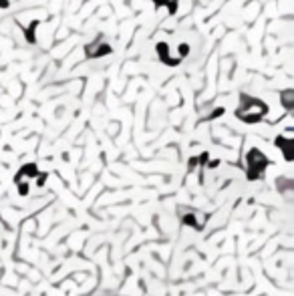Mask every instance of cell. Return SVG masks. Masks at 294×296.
Returning <instances> with one entry per match:
<instances>
[{"instance_id":"3957f363","label":"cell","mask_w":294,"mask_h":296,"mask_svg":"<svg viewBox=\"0 0 294 296\" xmlns=\"http://www.w3.org/2000/svg\"><path fill=\"white\" fill-rule=\"evenodd\" d=\"M109 53H111V47L107 45V42H103L101 38H97L95 42H91V45L85 47V55L89 59H97L101 55H109Z\"/></svg>"},{"instance_id":"9c48e42d","label":"cell","mask_w":294,"mask_h":296,"mask_svg":"<svg viewBox=\"0 0 294 296\" xmlns=\"http://www.w3.org/2000/svg\"><path fill=\"white\" fill-rule=\"evenodd\" d=\"M8 6V0H0V8H6Z\"/></svg>"},{"instance_id":"52a82bcc","label":"cell","mask_w":294,"mask_h":296,"mask_svg":"<svg viewBox=\"0 0 294 296\" xmlns=\"http://www.w3.org/2000/svg\"><path fill=\"white\" fill-rule=\"evenodd\" d=\"M280 99H282V103H284V107H286V109H292V99H294V93H292L290 89H288V91H284Z\"/></svg>"},{"instance_id":"5b68a950","label":"cell","mask_w":294,"mask_h":296,"mask_svg":"<svg viewBox=\"0 0 294 296\" xmlns=\"http://www.w3.org/2000/svg\"><path fill=\"white\" fill-rule=\"evenodd\" d=\"M276 145L282 147V151H284V157L290 161L292 159V139H286V137H278L276 139Z\"/></svg>"},{"instance_id":"277c9868","label":"cell","mask_w":294,"mask_h":296,"mask_svg":"<svg viewBox=\"0 0 294 296\" xmlns=\"http://www.w3.org/2000/svg\"><path fill=\"white\" fill-rule=\"evenodd\" d=\"M157 55H159V59L165 62V65H170V67L179 65V59L170 57V47H167L165 42H157Z\"/></svg>"},{"instance_id":"ba28073f","label":"cell","mask_w":294,"mask_h":296,"mask_svg":"<svg viewBox=\"0 0 294 296\" xmlns=\"http://www.w3.org/2000/svg\"><path fill=\"white\" fill-rule=\"evenodd\" d=\"M177 51H179V60H181L187 53H190V47H187V45H179V49H177Z\"/></svg>"},{"instance_id":"6da1fadb","label":"cell","mask_w":294,"mask_h":296,"mask_svg":"<svg viewBox=\"0 0 294 296\" xmlns=\"http://www.w3.org/2000/svg\"><path fill=\"white\" fill-rule=\"evenodd\" d=\"M268 113V105L256 97H250V95H242V103L236 111L238 119L246 121V123H258L262 121V117Z\"/></svg>"},{"instance_id":"8992f818","label":"cell","mask_w":294,"mask_h":296,"mask_svg":"<svg viewBox=\"0 0 294 296\" xmlns=\"http://www.w3.org/2000/svg\"><path fill=\"white\" fill-rule=\"evenodd\" d=\"M153 4H155V8H159V6H167L172 14H174V12H176V8H177V4H174L172 0H153Z\"/></svg>"},{"instance_id":"7a4b0ae2","label":"cell","mask_w":294,"mask_h":296,"mask_svg":"<svg viewBox=\"0 0 294 296\" xmlns=\"http://www.w3.org/2000/svg\"><path fill=\"white\" fill-rule=\"evenodd\" d=\"M246 161H248V178L250 179H258L260 176H264V169L268 165V157L260 149H250L246 155Z\"/></svg>"}]
</instances>
